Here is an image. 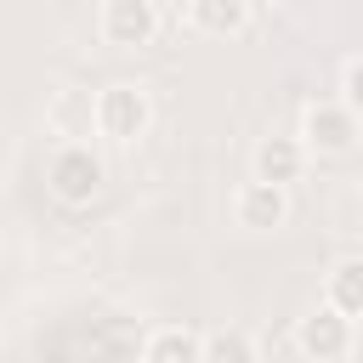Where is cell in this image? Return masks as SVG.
Segmentation results:
<instances>
[{"instance_id": "1", "label": "cell", "mask_w": 363, "mask_h": 363, "mask_svg": "<svg viewBox=\"0 0 363 363\" xmlns=\"http://www.w3.org/2000/svg\"><path fill=\"white\" fill-rule=\"evenodd\" d=\"M102 187H108V159L91 142L68 136V142L51 147V159H45V193L62 210H91L102 199Z\"/></svg>"}, {"instance_id": "2", "label": "cell", "mask_w": 363, "mask_h": 363, "mask_svg": "<svg viewBox=\"0 0 363 363\" xmlns=\"http://www.w3.org/2000/svg\"><path fill=\"white\" fill-rule=\"evenodd\" d=\"M91 125H96V136L113 142V147L142 142L147 125H153V96H147V85H136V79H113V85H102L96 102H91Z\"/></svg>"}, {"instance_id": "3", "label": "cell", "mask_w": 363, "mask_h": 363, "mask_svg": "<svg viewBox=\"0 0 363 363\" xmlns=\"http://www.w3.org/2000/svg\"><path fill=\"white\" fill-rule=\"evenodd\" d=\"M357 136H363V119H357L340 96L306 102V113H301V142H306V153L340 159V153H352V147H357Z\"/></svg>"}, {"instance_id": "4", "label": "cell", "mask_w": 363, "mask_h": 363, "mask_svg": "<svg viewBox=\"0 0 363 363\" xmlns=\"http://www.w3.org/2000/svg\"><path fill=\"white\" fill-rule=\"evenodd\" d=\"M352 346H357V323L323 301L295 323V352L312 363H340V357H352Z\"/></svg>"}, {"instance_id": "5", "label": "cell", "mask_w": 363, "mask_h": 363, "mask_svg": "<svg viewBox=\"0 0 363 363\" xmlns=\"http://www.w3.org/2000/svg\"><path fill=\"white\" fill-rule=\"evenodd\" d=\"M96 34H102V45H113V51H142V45L159 40V6H153V0H102Z\"/></svg>"}, {"instance_id": "6", "label": "cell", "mask_w": 363, "mask_h": 363, "mask_svg": "<svg viewBox=\"0 0 363 363\" xmlns=\"http://www.w3.org/2000/svg\"><path fill=\"white\" fill-rule=\"evenodd\" d=\"M233 221H238L244 233H278V227L289 221V187L250 176V182L233 193Z\"/></svg>"}, {"instance_id": "7", "label": "cell", "mask_w": 363, "mask_h": 363, "mask_svg": "<svg viewBox=\"0 0 363 363\" xmlns=\"http://www.w3.org/2000/svg\"><path fill=\"white\" fill-rule=\"evenodd\" d=\"M306 142L301 136H261L255 142V153H250V170L261 176V182H278V187H295L301 176H306Z\"/></svg>"}, {"instance_id": "8", "label": "cell", "mask_w": 363, "mask_h": 363, "mask_svg": "<svg viewBox=\"0 0 363 363\" xmlns=\"http://www.w3.org/2000/svg\"><path fill=\"white\" fill-rule=\"evenodd\" d=\"M136 357L142 363H204V335L187 329V323H159V329L142 335Z\"/></svg>"}, {"instance_id": "9", "label": "cell", "mask_w": 363, "mask_h": 363, "mask_svg": "<svg viewBox=\"0 0 363 363\" xmlns=\"http://www.w3.org/2000/svg\"><path fill=\"white\" fill-rule=\"evenodd\" d=\"M187 23L210 40H233L250 28V0H187Z\"/></svg>"}, {"instance_id": "10", "label": "cell", "mask_w": 363, "mask_h": 363, "mask_svg": "<svg viewBox=\"0 0 363 363\" xmlns=\"http://www.w3.org/2000/svg\"><path fill=\"white\" fill-rule=\"evenodd\" d=\"M323 306L346 312L352 323L363 318V255H340V261L329 267V278H323Z\"/></svg>"}, {"instance_id": "11", "label": "cell", "mask_w": 363, "mask_h": 363, "mask_svg": "<svg viewBox=\"0 0 363 363\" xmlns=\"http://www.w3.org/2000/svg\"><path fill=\"white\" fill-rule=\"evenodd\" d=\"M261 346L244 335V329H216V335H204V357H227V363H250Z\"/></svg>"}, {"instance_id": "12", "label": "cell", "mask_w": 363, "mask_h": 363, "mask_svg": "<svg viewBox=\"0 0 363 363\" xmlns=\"http://www.w3.org/2000/svg\"><path fill=\"white\" fill-rule=\"evenodd\" d=\"M340 102L363 119V51H357V57H346V68H340Z\"/></svg>"}, {"instance_id": "13", "label": "cell", "mask_w": 363, "mask_h": 363, "mask_svg": "<svg viewBox=\"0 0 363 363\" xmlns=\"http://www.w3.org/2000/svg\"><path fill=\"white\" fill-rule=\"evenodd\" d=\"M40 6H57V0H40Z\"/></svg>"}]
</instances>
